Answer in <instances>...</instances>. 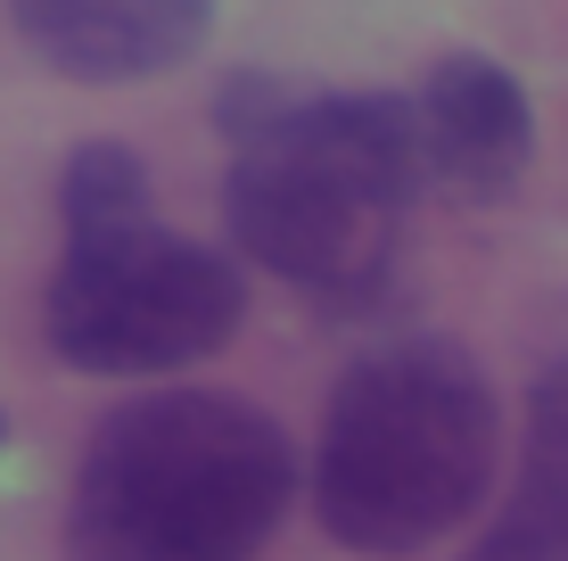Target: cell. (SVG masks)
<instances>
[{"instance_id":"obj_3","label":"cell","mask_w":568,"mask_h":561,"mask_svg":"<svg viewBox=\"0 0 568 561\" xmlns=\"http://www.w3.org/2000/svg\"><path fill=\"white\" fill-rule=\"evenodd\" d=\"M297 447L231 389H156L91 430L58 561H264L297 504Z\"/></svg>"},{"instance_id":"obj_8","label":"cell","mask_w":568,"mask_h":561,"mask_svg":"<svg viewBox=\"0 0 568 561\" xmlns=\"http://www.w3.org/2000/svg\"><path fill=\"white\" fill-rule=\"evenodd\" d=\"M0 447H9V413H0Z\"/></svg>"},{"instance_id":"obj_2","label":"cell","mask_w":568,"mask_h":561,"mask_svg":"<svg viewBox=\"0 0 568 561\" xmlns=\"http://www.w3.org/2000/svg\"><path fill=\"white\" fill-rule=\"evenodd\" d=\"M503 404L462 339H379L338 372L313 438V520L346 553H420L495 495Z\"/></svg>"},{"instance_id":"obj_4","label":"cell","mask_w":568,"mask_h":561,"mask_svg":"<svg viewBox=\"0 0 568 561\" xmlns=\"http://www.w3.org/2000/svg\"><path fill=\"white\" fill-rule=\"evenodd\" d=\"M58 264L42 289V339L67 372L165 380L231 347L247 314L240 257L156 216L149 166L124 141H83L58 173Z\"/></svg>"},{"instance_id":"obj_6","label":"cell","mask_w":568,"mask_h":561,"mask_svg":"<svg viewBox=\"0 0 568 561\" xmlns=\"http://www.w3.org/2000/svg\"><path fill=\"white\" fill-rule=\"evenodd\" d=\"M26 50L74 83H149L206 50L214 0H9Z\"/></svg>"},{"instance_id":"obj_7","label":"cell","mask_w":568,"mask_h":561,"mask_svg":"<svg viewBox=\"0 0 568 561\" xmlns=\"http://www.w3.org/2000/svg\"><path fill=\"white\" fill-rule=\"evenodd\" d=\"M454 561H568V355L527 389V438L503 512Z\"/></svg>"},{"instance_id":"obj_1","label":"cell","mask_w":568,"mask_h":561,"mask_svg":"<svg viewBox=\"0 0 568 561\" xmlns=\"http://www.w3.org/2000/svg\"><path fill=\"white\" fill-rule=\"evenodd\" d=\"M214 132L231 141L223 216L240 264L288 281L322 314H371L428 190L413 91H305L240 67L214 91Z\"/></svg>"},{"instance_id":"obj_5","label":"cell","mask_w":568,"mask_h":561,"mask_svg":"<svg viewBox=\"0 0 568 561\" xmlns=\"http://www.w3.org/2000/svg\"><path fill=\"white\" fill-rule=\"evenodd\" d=\"M413 116H420L428 190H445V199L495 207L519 190L527 158H536V108H527L519 74L486 50H445L413 91Z\"/></svg>"}]
</instances>
